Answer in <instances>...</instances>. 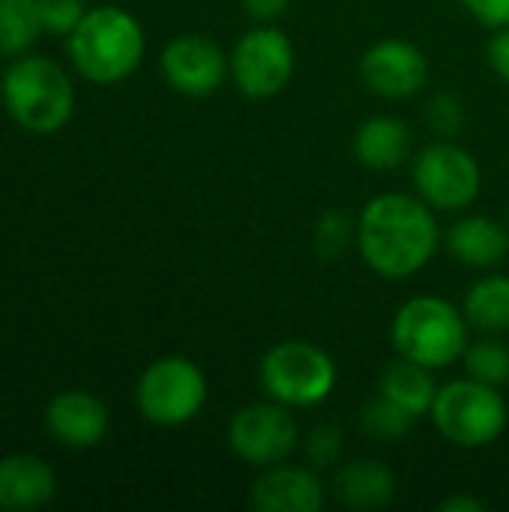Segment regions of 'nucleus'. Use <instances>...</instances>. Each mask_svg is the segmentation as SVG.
I'll list each match as a JSON object with an SVG mask.
<instances>
[{
  "instance_id": "obj_1",
  "label": "nucleus",
  "mask_w": 509,
  "mask_h": 512,
  "mask_svg": "<svg viewBox=\"0 0 509 512\" xmlns=\"http://www.w3.org/2000/svg\"><path fill=\"white\" fill-rule=\"evenodd\" d=\"M438 222L423 198L405 192L375 195L357 222L363 261L381 279H408L420 273L438 249Z\"/></svg>"
},
{
  "instance_id": "obj_2",
  "label": "nucleus",
  "mask_w": 509,
  "mask_h": 512,
  "mask_svg": "<svg viewBox=\"0 0 509 512\" xmlns=\"http://www.w3.org/2000/svg\"><path fill=\"white\" fill-rule=\"evenodd\" d=\"M69 57L93 84H117L129 78L144 57V30L135 15L120 6L87 9L69 33Z\"/></svg>"
},
{
  "instance_id": "obj_3",
  "label": "nucleus",
  "mask_w": 509,
  "mask_h": 512,
  "mask_svg": "<svg viewBox=\"0 0 509 512\" xmlns=\"http://www.w3.org/2000/svg\"><path fill=\"white\" fill-rule=\"evenodd\" d=\"M390 339L399 357L426 369H447L468 348V321L456 303L435 294H417L393 315Z\"/></svg>"
},
{
  "instance_id": "obj_4",
  "label": "nucleus",
  "mask_w": 509,
  "mask_h": 512,
  "mask_svg": "<svg viewBox=\"0 0 509 512\" xmlns=\"http://www.w3.org/2000/svg\"><path fill=\"white\" fill-rule=\"evenodd\" d=\"M3 105L9 117L36 135L63 129L75 108V90L66 72L48 57H21L3 72Z\"/></svg>"
},
{
  "instance_id": "obj_5",
  "label": "nucleus",
  "mask_w": 509,
  "mask_h": 512,
  "mask_svg": "<svg viewBox=\"0 0 509 512\" xmlns=\"http://www.w3.org/2000/svg\"><path fill=\"white\" fill-rule=\"evenodd\" d=\"M429 417L450 444L477 450V447H489L504 435L509 411L498 387L468 375L462 381H450L438 387Z\"/></svg>"
},
{
  "instance_id": "obj_6",
  "label": "nucleus",
  "mask_w": 509,
  "mask_h": 512,
  "mask_svg": "<svg viewBox=\"0 0 509 512\" xmlns=\"http://www.w3.org/2000/svg\"><path fill=\"white\" fill-rule=\"evenodd\" d=\"M258 375L264 393L288 408H315L327 402L339 381L333 357L303 339L273 345L264 354Z\"/></svg>"
},
{
  "instance_id": "obj_7",
  "label": "nucleus",
  "mask_w": 509,
  "mask_h": 512,
  "mask_svg": "<svg viewBox=\"0 0 509 512\" xmlns=\"http://www.w3.org/2000/svg\"><path fill=\"white\" fill-rule=\"evenodd\" d=\"M135 402L144 420L156 426H183L201 414L207 402V378L186 357H162L141 372Z\"/></svg>"
},
{
  "instance_id": "obj_8",
  "label": "nucleus",
  "mask_w": 509,
  "mask_h": 512,
  "mask_svg": "<svg viewBox=\"0 0 509 512\" xmlns=\"http://www.w3.org/2000/svg\"><path fill=\"white\" fill-rule=\"evenodd\" d=\"M228 72L243 96H276L294 75V45L279 27H255L237 39L228 57Z\"/></svg>"
},
{
  "instance_id": "obj_9",
  "label": "nucleus",
  "mask_w": 509,
  "mask_h": 512,
  "mask_svg": "<svg viewBox=\"0 0 509 512\" xmlns=\"http://www.w3.org/2000/svg\"><path fill=\"white\" fill-rule=\"evenodd\" d=\"M414 186L432 210H465L477 201L483 174L465 147L441 141L414 159Z\"/></svg>"
},
{
  "instance_id": "obj_10",
  "label": "nucleus",
  "mask_w": 509,
  "mask_h": 512,
  "mask_svg": "<svg viewBox=\"0 0 509 512\" xmlns=\"http://www.w3.org/2000/svg\"><path fill=\"white\" fill-rule=\"evenodd\" d=\"M300 444L297 420L288 405L270 399L240 408L228 423V447L237 459L267 468L285 462Z\"/></svg>"
},
{
  "instance_id": "obj_11",
  "label": "nucleus",
  "mask_w": 509,
  "mask_h": 512,
  "mask_svg": "<svg viewBox=\"0 0 509 512\" xmlns=\"http://www.w3.org/2000/svg\"><path fill=\"white\" fill-rule=\"evenodd\" d=\"M165 81L183 96H207L228 75V57L210 36L183 33L171 39L159 57Z\"/></svg>"
},
{
  "instance_id": "obj_12",
  "label": "nucleus",
  "mask_w": 509,
  "mask_h": 512,
  "mask_svg": "<svg viewBox=\"0 0 509 512\" xmlns=\"http://www.w3.org/2000/svg\"><path fill=\"white\" fill-rule=\"evenodd\" d=\"M360 78L384 99H408L429 81V60L408 39H381L363 54Z\"/></svg>"
},
{
  "instance_id": "obj_13",
  "label": "nucleus",
  "mask_w": 509,
  "mask_h": 512,
  "mask_svg": "<svg viewBox=\"0 0 509 512\" xmlns=\"http://www.w3.org/2000/svg\"><path fill=\"white\" fill-rule=\"evenodd\" d=\"M249 501L258 512H321L327 492L312 468L279 462L261 468Z\"/></svg>"
},
{
  "instance_id": "obj_14",
  "label": "nucleus",
  "mask_w": 509,
  "mask_h": 512,
  "mask_svg": "<svg viewBox=\"0 0 509 512\" xmlns=\"http://www.w3.org/2000/svg\"><path fill=\"white\" fill-rule=\"evenodd\" d=\"M45 423H48V432L60 444L75 447V450L96 447L108 435L105 405L84 390H69V393L54 396L45 411Z\"/></svg>"
},
{
  "instance_id": "obj_15",
  "label": "nucleus",
  "mask_w": 509,
  "mask_h": 512,
  "mask_svg": "<svg viewBox=\"0 0 509 512\" xmlns=\"http://www.w3.org/2000/svg\"><path fill=\"white\" fill-rule=\"evenodd\" d=\"M54 471L39 456L0 459V510H36L54 495Z\"/></svg>"
},
{
  "instance_id": "obj_16",
  "label": "nucleus",
  "mask_w": 509,
  "mask_h": 512,
  "mask_svg": "<svg viewBox=\"0 0 509 512\" xmlns=\"http://www.w3.org/2000/svg\"><path fill=\"white\" fill-rule=\"evenodd\" d=\"M447 249L468 267H498L509 252V228L492 216H465L450 225Z\"/></svg>"
},
{
  "instance_id": "obj_17",
  "label": "nucleus",
  "mask_w": 509,
  "mask_h": 512,
  "mask_svg": "<svg viewBox=\"0 0 509 512\" xmlns=\"http://www.w3.org/2000/svg\"><path fill=\"white\" fill-rule=\"evenodd\" d=\"M336 501L348 510H378L396 495V477L378 459H357L339 468L333 480Z\"/></svg>"
},
{
  "instance_id": "obj_18",
  "label": "nucleus",
  "mask_w": 509,
  "mask_h": 512,
  "mask_svg": "<svg viewBox=\"0 0 509 512\" xmlns=\"http://www.w3.org/2000/svg\"><path fill=\"white\" fill-rule=\"evenodd\" d=\"M408 153H411V129L399 117H390V114L369 117L354 132V156L366 168L390 171L402 165Z\"/></svg>"
},
{
  "instance_id": "obj_19",
  "label": "nucleus",
  "mask_w": 509,
  "mask_h": 512,
  "mask_svg": "<svg viewBox=\"0 0 509 512\" xmlns=\"http://www.w3.org/2000/svg\"><path fill=\"white\" fill-rule=\"evenodd\" d=\"M435 393H438V387H435L432 369H426L414 360H405V357L390 363L378 378V396L390 399L414 420L432 411Z\"/></svg>"
},
{
  "instance_id": "obj_20",
  "label": "nucleus",
  "mask_w": 509,
  "mask_h": 512,
  "mask_svg": "<svg viewBox=\"0 0 509 512\" xmlns=\"http://www.w3.org/2000/svg\"><path fill=\"white\" fill-rule=\"evenodd\" d=\"M468 327L498 336L509 330V276H483L477 279L462 303Z\"/></svg>"
},
{
  "instance_id": "obj_21",
  "label": "nucleus",
  "mask_w": 509,
  "mask_h": 512,
  "mask_svg": "<svg viewBox=\"0 0 509 512\" xmlns=\"http://www.w3.org/2000/svg\"><path fill=\"white\" fill-rule=\"evenodd\" d=\"M42 30L36 0H0V54L27 51Z\"/></svg>"
},
{
  "instance_id": "obj_22",
  "label": "nucleus",
  "mask_w": 509,
  "mask_h": 512,
  "mask_svg": "<svg viewBox=\"0 0 509 512\" xmlns=\"http://www.w3.org/2000/svg\"><path fill=\"white\" fill-rule=\"evenodd\" d=\"M465 369L471 378L501 387L509 381V348L498 339H480L465 348Z\"/></svg>"
},
{
  "instance_id": "obj_23",
  "label": "nucleus",
  "mask_w": 509,
  "mask_h": 512,
  "mask_svg": "<svg viewBox=\"0 0 509 512\" xmlns=\"http://www.w3.org/2000/svg\"><path fill=\"white\" fill-rule=\"evenodd\" d=\"M411 426H414V417L384 396L372 399L360 414V429L375 441H399L408 435Z\"/></svg>"
},
{
  "instance_id": "obj_24",
  "label": "nucleus",
  "mask_w": 509,
  "mask_h": 512,
  "mask_svg": "<svg viewBox=\"0 0 509 512\" xmlns=\"http://www.w3.org/2000/svg\"><path fill=\"white\" fill-rule=\"evenodd\" d=\"M42 27L51 33H72L78 27V21L84 18V3L81 0H36Z\"/></svg>"
},
{
  "instance_id": "obj_25",
  "label": "nucleus",
  "mask_w": 509,
  "mask_h": 512,
  "mask_svg": "<svg viewBox=\"0 0 509 512\" xmlns=\"http://www.w3.org/2000/svg\"><path fill=\"white\" fill-rule=\"evenodd\" d=\"M342 453V432L336 426H315L306 435V459L312 468H330Z\"/></svg>"
},
{
  "instance_id": "obj_26",
  "label": "nucleus",
  "mask_w": 509,
  "mask_h": 512,
  "mask_svg": "<svg viewBox=\"0 0 509 512\" xmlns=\"http://www.w3.org/2000/svg\"><path fill=\"white\" fill-rule=\"evenodd\" d=\"M426 117H429V123H432L438 132L450 135V132H456V129L462 126V102H459L456 96H450V93H438V96L429 102Z\"/></svg>"
},
{
  "instance_id": "obj_27",
  "label": "nucleus",
  "mask_w": 509,
  "mask_h": 512,
  "mask_svg": "<svg viewBox=\"0 0 509 512\" xmlns=\"http://www.w3.org/2000/svg\"><path fill=\"white\" fill-rule=\"evenodd\" d=\"M348 237H351V225L339 213H327L321 219L318 231H315V243H318L321 252H342L345 243H348Z\"/></svg>"
},
{
  "instance_id": "obj_28",
  "label": "nucleus",
  "mask_w": 509,
  "mask_h": 512,
  "mask_svg": "<svg viewBox=\"0 0 509 512\" xmlns=\"http://www.w3.org/2000/svg\"><path fill=\"white\" fill-rule=\"evenodd\" d=\"M462 6L492 30L509 24V0H462Z\"/></svg>"
},
{
  "instance_id": "obj_29",
  "label": "nucleus",
  "mask_w": 509,
  "mask_h": 512,
  "mask_svg": "<svg viewBox=\"0 0 509 512\" xmlns=\"http://www.w3.org/2000/svg\"><path fill=\"white\" fill-rule=\"evenodd\" d=\"M489 63H492L495 75L509 84V24L498 27L495 36L489 39Z\"/></svg>"
},
{
  "instance_id": "obj_30",
  "label": "nucleus",
  "mask_w": 509,
  "mask_h": 512,
  "mask_svg": "<svg viewBox=\"0 0 509 512\" xmlns=\"http://www.w3.org/2000/svg\"><path fill=\"white\" fill-rule=\"evenodd\" d=\"M288 3H291V0H243L246 12H249L252 18H258V21H273V18H279V15L288 9Z\"/></svg>"
},
{
  "instance_id": "obj_31",
  "label": "nucleus",
  "mask_w": 509,
  "mask_h": 512,
  "mask_svg": "<svg viewBox=\"0 0 509 512\" xmlns=\"http://www.w3.org/2000/svg\"><path fill=\"white\" fill-rule=\"evenodd\" d=\"M441 512H483L486 510V504L483 501H477V498H465V495H453V498H447V501H441Z\"/></svg>"
},
{
  "instance_id": "obj_32",
  "label": "nucleus",
  "mask_w": 509,
  "mask_h": 512,
  "mask_svg": "<svg viewBox=\"0 0 509 512\" xmlns=\"http://www.w3.org/2000/svg\"><path fill=\"white\" fill-rule=\"evenodd\" d=\"M507 228H509V225H507Z\"/></svg>"
}]
</instances>
